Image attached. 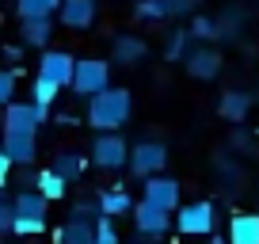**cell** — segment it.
<instances>
[{
	"label": "cell",
	"mask_w": 259,
	"mask_h": 244,
	"mask_svg": "<svg viewBox=\"0 0 259 244\" xmlns=\"http://www.w3.org/2000/svg\"><path fill=\"white\" fill-rule=\"evenodd\" d=\"M130 114H134V96H130V88L107 84L103 92L88 96V126H96V130H118V126L130 122Z\"/></svg>",
	"instance_id": "6da1fadb"
},
{
	"label": "cell",
	"mask_w": 259,
	"mask_h": 244,
	"mask_svg": "<svg viewBox=\"0 0 259 244\" xmlns=\"http://www.w3.org/2000/svg\"><path fill=\"white\" fill-rule=\"evenodd\" d=\"M107 84H111V61H103V57H76L73 84H69L76 99L96 96V92H103Z\"/></svg>",
	"instance_id": "7a4b0ae2"
},
{
	"label": "cell",
	"mask_w": 259,
	"mask_h": 244,
	"mask_svg": "<svg viewBox=\"0 0 259 244\" xmlns=\"http://www.w3.org/2000/svg\"><path fill=\"white\" fill-rule=\"evenodd\" d=\"M92 164L103 172H118L130 164V145L122 141V134L114 130H96V141H92Z\"/></svg>",
	"instance_id": "3957f363"
},
{
	"label": "cell",
	"mask_w": 259,
	"mask_h": 244,
	"mask_svg": "<svg viewBox=\"0 0 259 244\" xmlns=\"http://www.w3.org/2000/svg\"><path fill=\"white\" fill-rule=\"evenodd\" d=\"M50 118V107L38 103H4V118H0V130H12V134H38V126Z\"/></svg>",
	"instance_id": "277c9868"
},
{
	"label": "cell",
	"mask_w": 259,
	"mask_h": 244,
	"mask_svg": "<svg viewBox=\"0 0 259 244\" xmlns=\"http://www.w3.org/2000/svg\"><path fill=\"white\" fill-rule=\"evenodd\" d=\"M134 229H138L141 236H149V240H160L164 233H168L176 221H171V210H164V206L149 202V198H141V202H134Z\"/></svg>",
	"instance_id": "5b68a950"
},
{
	"label": "cell",
	"mask_w": 259,
	"mask_h": 244,
	"mask_svg": "<svg viewBox=\"0 0 259 244\" xmlns=\"http://www.w3.org/2000/svg\"><path fill=\"white\" fill-rule=\"evenodd\" d=\"M176 229L183 236H210L213 233V221H218V214H213V202H187V206H179V214L176 218Z\"/></svg>",
	"instance_id": "8992f818"
},
{
	"label": "cell",
	"mask_w": 259,
	"mask_h": 244,
	"mask_svg": "<svg viewBox=\"0 0 259 244\" xmlns=\"http://www.w3.org/2000/svg\"><path fill=\"white\" fill-rule=\"evenodd\" d=\"M164 164H168V145L164 141H138L130 149V176L134 179L156 176V172H164Z\"/></svg>",
	"instance_id": "52a82bcc"
},
{
	"label": "cell",
	"mask_w": 259,
	"mask_h": 244,
	"mask_svg": "<svg viewBox=\"0 0 259 244\" xmlns=\"http://www.w3.org/2000/svg\"><path fill=\"white\" fill-rule=\"evenodd\" d=\"M73 65H76V57H69L65 50H42V57H38V76L54 80L57 88H69V84H73Z\"/></svg>",
	"instance_id": "ba28073f"
},
{
	"label": "cell",
	"mask_w": 259,
	"mask_h": 244,
	"mask_svg": "<svg viewBox=\"0 0 259 244\" xmlns=\"http://www.w3.org/2000/svg\"><path fill=\"white\" fill-rule=\"evenodd\" d=\"M183 65H187V73H191L194 80H213V76H221L225 57H221L218 50H210V46H198V50H187L183 54Z\"/></svg>",
	"instance_id": "9c48e42d"
},
{
	"label": "cell",
	"mask_w": 259,
	"mask_h": 244,
	"mask_svg": "<svg viewBox=\"0 0 259 244\" xmlns=\"http://www.w3.org/2000/svg\"><path fill=\"white\" fill-rule=\"evenodd\" d=\"M99 16V0H61L57 4V19L73 31H88Z\"/></svg>",
	"instance_id": "30bf717a"
},
{
	"label": "cell",
	"mask_w": 259,
	"mask_h": 244,
	"mask_svg": "<svg viewBox=\"0 0 259 244\" xmlns=\"http://www.w3.org/2000/svg\"><path fill=\"white\" fill-rule=\"evenodd\" d=\"M145 198L156 202V206H164V210H179V179L164 176V172L145 176Z\"/></svg>",
	"instance_id": "8fae6325"
},
{
	"label": "cell",
	"mask_w": 259,
	"mask_h": 244,
	"mask_svg": "<svg viewBox=\"0 0 259 244\" xmlns=\"http://www.w3.org/2000/svg\"><path fill=\"white\" fill-rule=\"evenodd\" d=\"M145 54H149V46H145V38H138V34H118L114 46H111V61H114V65H122V69L141 65Z\"/></svg>",
	"instance_id": "7c38bea8"
},
{
	"label": "cell",
	"mask_w": 259,
	"mask_h": 244,
	"mask_svg": "<svg viewBox=\"0 0 259 244\" xmlns=\"http://www.w3.org/2000/svg\"><path fill=\"white\" fill-rule=\"evenodd\" d=\"M0 138H4V149H8L12 164H34V156H38V134H12V130H0Z\"/></svg>",
	"instance_id": "4fadbf2b"
},
{
	"label": "cell",
	"mask_w": 259,
	"mask_h": 244,
	"mask_svg": "<svg viewBox=\"0 0 259 244\" xmlns=\"http://www.w3.org/2000/svg\"><path fill=\"white\" fill-rule=\"evenodd\" d=\"M50 38H54V16L46 19H23V27H19V42L31 50H46Z\"/></svg>",
	"instance_id": "5bb4252c"
},
{
	"label": "cell",
	"mask_w": 259,
	"mask_h": 244,
	"mask_svg": "<svg viewBox=\"0 0 259 244\" xmlns=\"http://www.w3.org/2000/svg\"><path fill=\"white\" fill-rule=\"evenodd\" d=\"M96 206H99V214H111V218H130V214H134V198H130V191H122V187L99 191Z\"/></svg>",
	"instance_id": "9a60e30c"
},
{
	"label": "cell",
	"mask_w": 259,
	"mask_h": 244,
	"mask_svg": "<svg viewBox=\"0 0 259 244\" xmlns=\"http://www.w3.org/2000/svg\"><path fill=\"white\" fill-rule=\"evenodd\" d=\"M248 111H251V92L233 88V92H225V96L218 99V114L225 122H244V118H248Z\"/></svg>",
	"instance_id": "2e32d148"
},
{
	"label": "cell",
	"mask_w": 259,
	"mask_h": 244,
	"mask_svg": "<svg viewBox=\"0 0 259 244\" xmlns=\"http://www.w3.org/2000/svg\"><path fill=\"white\" fill-rule=\"evenodd\" d=\"M229 244H259V214H233Z\"/></svg>",
	"instance_id": "e0dca14e"
},
{
	"label": "cell",
	"mask_w": 259,
	"mask_h": 244,
	"mask_svg": "<svg viewBox=\"0 0 259 244\" xmlns=\"http://www.w3.org/2000/svg\"><path fill=\"white\" fill-rule=\"evenodd\" d=\"M57 244H96V221H80L69 218L57 233Z\"/></svg>",
	"instance_id": "ac0fdd59"
},
{
	"label": "cell",
	"mask_w": 259,
	"mask_h": 244,
	"mask_svg": "<svg viewBox=\"0 0 259 244\" xmlns=\"http://www.w3.org/2000/svg\"><path fill=\"white\" fill-rule=\"evenodd\" d=\"M50 168H54L61 179L76 183V179L84 176V156H80V153H73V149H61V153L54 156V164H50Z\"/></svg>",
	"instance_id": "d6986e66"
},
{
	"label": "cell",
	"mask_w": 259,
	"mask_h": 244,
	"mask_svg": "<svg viewBox=\"0 0 259 244\" xmlns=\"http://www.w3.org/2000/svg\"><path fill=\"white\" fill-rule=\"evenodd\" d=\"M12 202H16V214H23V218H46L50 198L42 195V191H19Z\"/></svg>",
	"instance_id": "ffe728a7"
},
{
	"label": "cell",
	"mask_w": 259,
	"mask_h": 244,
	"mask_svg": "<svg viewBox=\"0 0 259 244\" xmlns=\"http://www.w3.org/2000/svg\"><path fill=\"white\" fill-rule=\"evenodd\" d=\"M38 191L50 198V202H57V198L69 195V179H61L54 168H42V172H38Z\"/></svg>",
	"instance_id": "44dd1931"
},
{
	"label": "cell",
	"mask_w": 259,
	"mask_h": 244,
	"mask_svg": "<svg viewBox=\"0 0 259 244\" xmlns=\"http://www.w3.org/2000/svg\"><path fill=\"white\" fill-rule=\"evenodd\" d=\"M61 0H16V16L19 19H46L57 12Z\"/></svg>",
	"instance_id": "7402d4cb"
},
{
	"label": "cell",
	"mask_w": 259,
	"mask_h": 244,
	"mask_svg": "<svg viewBox=\"0 0 259 244\" xmlns=\"http://www.w3.org/2000/svg\"><path fill=\"white\" fill-rule=\"evenodd\" d=\"M57 84L54 80H46V76H34V84H31V103H38V107H54V99H57Z\"/></svg>",
	"instance_id": "603a6c76"
},
{
	"label": "cell",
	"mask_w": 259,
	"mask_h": 244,
	"mask_svg": "<svg viewBox=\"0 0 259 244\" xmlns=\"http://www.w3.org/2000/svg\"><path fill=\"white\" fill-rule=\"evenodd\" d=\"M134 16H138V19H153V23H160V19H168V12H164L160 0H134Z\"/></svg>",
	"instance_id": "cb8c5ba5"
},
{
	"label": "cell",
	"mask_w": 259,
	"mask_h": 244,
	"mask_svg": "<svg viewBox=\"0 0 259 244\" xmlns=\"http://www.w3.org/2000/svg\"><path fill=\"white\" fill-rule=\"evenodd\" d=\"M118 240V229H114L111 214H96V244H114Z\"/></svg>",
	"instance_id": "d4e9b609"
},
{
	"label": "cell",
	"mask_w": 259,
	"mask_h": 244,
	"mask_svg": "<svg viewBox=\"0 0 259 244\" xmlns=\"http://www.w3.org/2000/svg\"><path fill=\"white\" fill-rule=\"evenodd\" d=\"M191 38H202V42L218 38V19H210V16H194V19H191Z\"/></svg>",
	"instance_id": "484cf974"
},
{
	"label": "cell",
	"mask_w": 259,
	"mask_h": 244,
	"mask_svg": "<svg viewBox=\"0 0 259 244\" xmlns=\"http://www.w3.org/2000/svg\"><path fill=\"white\" fill-rule=\"evenodd\" d=\"M46 229V218H23V214H16V221H12V233L16 236H34Z\"/></svg>",
	"instance_id": "4316f807"
},
{
	"label": "cell",
	"mask_w": 259,
	"mask_h": 244,
	"mask_svg": "<svg viewBox=\"0 0 259 244\" xmlns=\"http://www.w3.org/2000/svg\"><path fill=\"white\" fill-rule=\"evenodd\" d=\"M240 23H244V16H240V12L218 16V38H236V34H240Z\"/></svg>",
	"instance_id": "83f0119b"
},
{
	"label": "cell",
	"mask_w": 259,
	"mask_h": 244,
	"mask_svg": "<svg viewBox=\"0 0 259 244\" xmlns=\"http://www.w3.org/2000/svg\"><path fill=\"white\" fill-rule=\"evenodd\" d=\"M187 42H191V31H171V38H168V61H183V54H187Z\"/></svg>",
	"instance_id": "f1b7e54d"
},
{
	"label": "cell",
	"mask_w": 259,
	"mask_h": 244,
	"mask_svg": "<svg viewBox=\"0 0 259 244\" xmlns=\"http://www.w3.org/2000/svg\"><path fill=\"white\" fill-rule=\"evenodd\" d=\"M16 187H19V191H38V172H34V164H19Z\"/></svg>",
	"instance_id": "f546056e"
},
{
	"label": "cell",
	"mask_w": 259,
	"mask_h": 244,
	"mask_svg": "<svg viewBox=\"0 0 259 244\" xmlns=\"http://www.w3.org/2000/svg\"><path fill=\"white\" fill-rule=\"evenodd\" d=\"M16 99V69H0V107Z\"/></svg>",
	"instance_id": "4dcf8cb0"
},
{
	"label": "cell",
	"mask_w": 259,
	"mask_h": 244,
	"mask_svg": "<svg viewBox=\"0 0 259 244\" xmlns=\"http://www.w3.org/2000/svg\"><path fill=\"white\" fill-rule=\"evenodd\" d=\"M12 221H16V202L0 198V233H12Z\"/></svg>",
	"instance_id": "1f68e13d"
},
{
	"label": "cell",
	"mask_w": 259,
	"mask_h": 244,
	"mask_svg": "<svg viewBox=\"0 0 259 244\" xmlns=\"http://www.w3.org/2000/svg\"><path fill=\"white\" fill-rule=\"evenodd\" d=\"M160 4H164V12H168V19H176V16H187L198 0H160Z\"/></svg>",
	"instance_id": "d6a6232c"
},
{
	"label": "cell",
	"mask_w": 259,
	"mask_h": 244,
	"mask_svg": "<svg viewBox=\"0 0 259 244\" xmlns=\"http://www.w3.org/2000/svg\"><path fill=\"white\" fill-rule=\"evenodd\" d=\"M96 214H99V206H96V198H92V202H73L69 218H80V221H96Z\"/></svg>",
	"instance_id": "836d02e7"
},
{
	"label": "cell",
	"mask_w": 259,
	"mask_h": 244,
	"mask_svg": "<svg viewBox=\"0 0 259 244\" xmlns=\"http://www.w3.org/2000/svg\"><path fill=\"white\" fill-rule=\"evenodd\" d=\"M233 126H236V130H233V138H229V145H233V149H248V153H251V134L244 130V122H233Z\"/></svg>",
	"instance_id": "e575fe53"
},
{
	"label": "cell",
	"mask_w": 259,
	"mask_h": 244,
	"mask_svg": "<svg viewBox=\"0 0 259 244\" xmlns=\"http://www.w3.org/2000/svg\"><path fill=\"white\" fill-rule=\"evenodd\" d=\"M12 168H16V164H12V156H8V149L0 145V191H4V183H8V176H12Z\"/></svg>",
	"instance_id": "d590c367"
},
{
	"label": "cell",
	"mask_w": 259,
	"mask_h": 244,
	"mask_svg": "<svg viewBox=\"0 0 259 244\" xmlns=\"http://www.w3.org/2000/svg\"><path fill=\"white\" fill-rule=\"evenodd\" d=\"M19 54H23V46H4V57H8V61H19Z\"/></svg>",
	"instance_id": "8d00e7d4"
},
{
	"label": "cell",
	"mask_w": 259,
	"mask_h": 244,
	"mask_svg": "<svg viewBox=\"0 0 259 244\" xmlns=\"http://www.w3.org/2000/svg\"><path fill=\"white\" fill-rule=\"evenodd\" d=\"M54 122H57V126H76V118H73V114H69V111H65V114H57Z\"/></svg>",
	"instance_id": "74e56055"
},
{
	"label": "cell",
	"mask_w": 259,
	"mask_h": 244,
	"mask_svg": "<svg viewBox=\"0 0 259 244\" xmlns=\"http://www.w3.org/2000/svg\"><path fill=\"white\" fill-rule=\"evenodd\" d=\"M114 244H118V240H114Z\"/></svg>",
	"instance_id": "f35d334b"
}]
</instances>
